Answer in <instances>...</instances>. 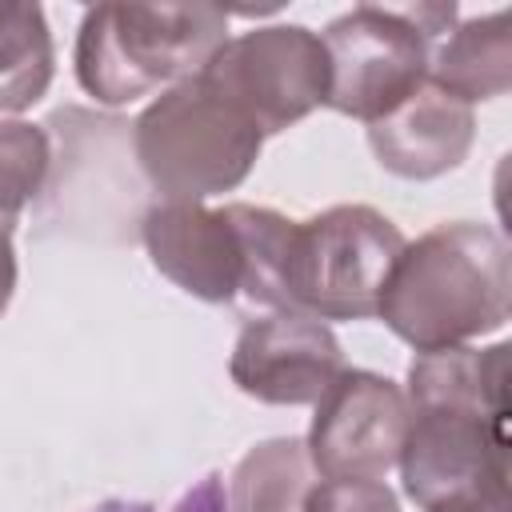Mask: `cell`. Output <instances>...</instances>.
Wrapping results in <instances>:
<instances>
[{
	"label": "cell",
	"mask_w": 512,
	"mask_h": 512,
	"mask_svg": "<svg viewBox=\"0 0 512 512\" xmlns=\"http://www.w3.org/2000/svg\"><path fill=\"white\" fill-rule=\"evenodd\" d=\"M312 460L304 440L276 436L240 456L228 476V512H300L312 492Z\"/></svg>",
	"instance_id": "5bb4252c"
},
{
	"label": "cell",
	"mask_w": 512,
	"mask_h": 512,
	"mask_svg": "<svg viewBox=\"0 0 512 512\" xmlns=\"http://www.w3.org/2000/svg\"><path fill=\"white\" fill-rule=\"evenodd\" d=\"M408 240L368 204H336L292 220L284 252V308L316 320L376 316L384 280Z\"/></svg>",
	"instance_id": "5b68a950"
},
{
	"label": "cell",
	"mask_w": 512,
	"mask_h": 512,
	"mask_svg": "<svg viewBox=\"0 0 512 512\" xmlns=\"http://www.w3.org/2000/svg\"><path fill=\"white\" fill-rule=\"evenodd\" d=\"M512 312V260L496 228L436 224L400 248L376 316L416 352L456 348L500 332Z\"/></svg>",
	"instance_id": "6da1fadb"
},
{
	"label": "cell",
	"mask_w": 512,
	"mask_h": 512,
	"mask_svg": "<svg viewBox=\"0 0 512 512\" xmlns=\"http://www.w3.org/2000/svg\"><path fill=\"white\" fill-rule=\"evenodd\" d=\"M428 512H508V496H472V500H452Z\"/></svg>",
	"instance_id": "44dd1931"
},
{
	"label": "cell",
	"mask_w": 512,
	"mask_h": 512,
	"mask_svg": "<svg viewBox=\"0 0 512 512\" xmlns=\"http://www.w3.org/2000/svg\"><path fill=\"white\" fill-rule=\"evenodd\" d=\"M140 236L156 272L188 296L208 304H228L240 296L244 256L224 208L156 200L140 220Z\"/></svg>",
	"instance_id": "30bf717a"
},
{
	"label": "cell",
	"mask_w": 512,
	"mask_h": 512,
	"mask_svg": "<svg viewBox=\"0 0 512 512\" xmlns=\"http://www.w3.org/2000/svg\"><path fill=\"white\" fill-rule=\"evenodd\" d=\"M16 292V248H12V232H0V316L8 312Z\"/></svg>",
	"instance_id": "ffe728a7"
},
{
	"label": "cell",
	"mask_w": 512,
	"mask_h": 512,
	"mask_svg": "<svg viewBox=\"0 0 512 512\" xmlns=\"http://www.w3.org/2000/svg\"><path fill=\"white\" fill-rule=\"evenodd\" d=\"M224 216L236 228L240 240V256H244V284L240 296L272 308V312H288L284 308V252H288V232L292 220L276 208H256V204H224Z\"/></svg>",
	"instance_id": "2e32d148"
},
{
	"label": "cell",
	"mask_w": 512,
	"mask_h": 512,
	"mask_svg": "<svg viewBox=\"0 0 512 512\" xmlns=\"http://www.w3.org/2000/svg\"><path fill=\"white\" fill-rule=\"evenodd\" d=\"M344 372V348L336 332L304 312H272L248 320L236 336L228 376L260 404H316L324 388Z\"/></svg>",
	"instance_id": "9c48e42d"
},
{
	"label": "cell",
	"mask_w": 512,
	"mask_h": 512,
	"mask_svg": "<svg viewBox=\"0 0 512 512\" xmlns=\"http://www.w3.org/2000/svg\"><path fill=\"white\" fill-rule=\"evenodd\" d=\"M172 512H228V500H224V480H220V472H208V476H200L180 500H176V508Z\"/></svg>",
	"instance_id": "d6986e66"
},
{
	"label": "cell",
	"mask_w": 512,
	"mask_h": 512,
	"mask_svg": "<svg viewBox=\"0 0 512 512\" xmlns=\"http://www.w3.org/2000/svg\"><path fill=\"white\" fill-rule=\"evenodd\" d=\"M400 476L408 500L424 512L472 500L508 496V416L472 408H408Z\"/></svg>",
	"instance_id": "52a82bcc"
},
{
	"label": "cell",
	"mask_w": 512,
	"mask_h": 512,
	"mask_svg": "<svg viewBox=\"0 0 512 512\" xmlns=\"http://www.w3.org/2000/svg\"><path fill=\"white\" fill-rule=\"evenodd\" d=\"M508 344L436 348L408 364V408H472L508 416Z\"/></svg>",
	"instance_id": "7c38bea8"
},
{
	"label": "cell",
	"mask_w": 512,
	"mask_h": 512,
	"mask_svg": "<svg viewBox=\"0 0 512 512\" xmlns=\"http://www.w3.org/2000/svg\"><path fill=\"white\" fill-rule=\"evenodd\" d=\"M428 84L456 96L460 104L496 100L512 88V32L508 12H488L456 24L436 40L428 60Z\"/></svg>",
	"instance_id": "4fadbf2b"
},
{
	"label": "cell",
	"mask_w": 512,
	"mask_h": 512,
	"mask_svg": "<svg viewBox=\"0 0 512 512\" xmlns=\"http://www.w3.org/2000/svg\"><path fill=\"white\" fill-rule=\"evenodd\" d=\"M228 40V12L216 4H96L76 32V80L120 108L192 80Z\"/></svg>",
	"instance_id": "7a4b0ae2"
},
{
	"label": "cell",
	"mask_w": 512,
	"mask_h": 512,
	"mask_svg": "<svg viewBox=\"0 0 512 512\" xmlns=\"http://www.w3.org/2000/svg\"><path fill=\"white\" fill-rule=\"evenodd\" d=\"M456 28V4H356L336 16L320 44L328 52V108L352 120H380L428 80L440 36Z\"/></svg>",
	"instance_id": "277c9868"
},
{
	"label": "cell",
	"mask_w": 512,
	"mask_h": 512,
	"mask_svg": "<svg viewBox=\"0 0 512 512\" xmlns=\"http://www.w3.org/2000/svg\"><path fill=\"white\" fill-rule=\"evenodd\" d=\"M52 172V140L40 124L0 120V232H12L24 204L36 200Z\"/></svg>",
	"instance_id": "e0dca14e"
},
{
	"label": "cell",
	"mask_w": 512,
	"mask_h": 512,
	"mask_svg": "<svg viewBox=\"0 0 512 512\" xmlns=\"http://www.w3.org/2000/svg\"><path fill=\"white\" fill-rule=\"evenodd\" d=\"M56 72V44L40 4L0 0V112L44 100Z\"/></svg>",
	"instance_id": "9a60e30c"
},
{
	"label": "cell",
	"mask_w": 512,
	"mask_h": 512,
	"mask_svg": "<svg viewBox=\"0 0 512 512\" xmlns=\"http://www.w3.org/2000/svg\"><path fill=\"white\" fill-rule=\"evenodd\" d=\"M264 136L284 132L328 100V52L304 24H264L228 36L196 72Z\"/></svg>",
	"instance_id": "8992f818"
},
{
	"label": "cell",
	"mask_w": 512,
	"mask_h": 512,
	"mask_svg": "<svg viewBox=\"0 0 512 512\" xmlns=\"http://www.w3.org/2000/svg\"><path fill=\"white\" fill-rule=\"evenodd\" d=\"M408 396L396 380L344 368L316 400L304 448L320 480H384L408 436Z\"/></svg>",
	"instance_id": "ba28073f"
},
{
	"label": "cell",
	"mask_w": 512,
	"mask_h": 512,
	"mask_svg": "<svg viewBox=\"0 0 512 512\" xmlns=\"http://www.w3.org/2000/svg\"><path fill=\"white\" fill-rule=\"evenodd\" d=\"M92 512H152V504H144V500H104Z\"/></svg>",
	"instance_id": "7402d4cb"
},
{
	"label": "cell",
	"mask_w": 512,
	"mask_h": 512,
	"mask_svg": "<svg viewBox=\"0 0 512 512\" xmlns=\"http://www.w3.org/2000/svg\"><path fill=\"white\" fill-rule=\"evenodd\" d=\"M264 132L200 76L164 88L132 124V152L160 200L204 204L248 180Z\"/></svg>",
	"instance_id": "3957f363"
},
{
	"label": "cell",
	"mask_w": 512,
	"mask_h": 512,
	"mask_svg": "<svg viewBox=\"0 0 512 512\" xmlns=\"http://www.w3.org/2000/svg\"><path fill=\"white\" fill-rule=\"evenodd\" d=\"M300 512H400L384 480H316Z\"/></svg>",
	"instance_id": "ac0fdd59"
},
{
	"label": "cell",
	"mask_w": 512,
	"mask_h": 512,
	"mask_svg": "<svg viewBox=\"0 0 512 512\" xmlns=\"http://www.w3.org/2000/svg\"><path fill=\"white\" fill-rule=\"evenodd\" d=\"M476 140V116L436 84H420L388 116L368 124V148L400 180H436L464 164Z\"/></svg>",
	"instance_id": "8fae6325"
}]
</instances>
